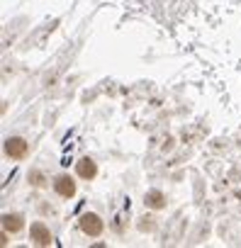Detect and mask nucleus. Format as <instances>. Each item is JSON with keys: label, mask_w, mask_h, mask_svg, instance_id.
<instances>
[{"label": "nucleus", "mask_w": 241, "mask_h": 248, "mask_svg": "<svg viewBox=\"0 0 241 248\" xmlns=\"http://www.w3.org/2000/svg\"><path fill=\"white\" fill-rule=\"evenodd\" d=\"M78 226H80V231L85 233V236H100L102 233V229H105V224H102V219L97 217V214H93V212H85V214H80V219H78Z\"/></svg>", "instance_id": "obj_1"}, {"label": "nucleus", "mask_w": 241, "mask_h": 248, "mask_svg": "<svg viewBox=\"0 0 241 248\" xmlns=\"http://www.w3.org/2000/svg\"><path fill=\"white\" fill-rule=\"evenodd\" d=\"M3 149H5V156H10L13 161H22L27 156V151H30V144L22 137H10V139H5Z\"/></svg>", "instance_id": "obj_2"}, {"label": "nucleus", "mask_w": 241, "mask_h": 248, "mask_svg": "<svg viewBox=\"0 0 241 248\" xmlns=\"http://www.w3.org/2000/svg\"><path fill=\"white\" fill-rule=\"evenodd\" d=\"M54 192L59 195V197H66V200H71L73 195H76V183H73V178L71 175H56L54 178Z\"/></svg>", "instance_id": "obj_3"}, {"label": "nucleus", "mask_w": 241, "mask_h": 248, "mask_svg": "<svg viewBox=\"0 0 241 248\" xmlns=\"http://www.w3.org/2000/svg\"><path fill=\"white\" fill-rule=\"evenodd\" d=\"M30 236H32L34 246H49L51 243V231H49V226L44 221H34L30 226Z\"/></svg>", "instance_id": "obj_4"}, {"label": "nucleus", "mask_w": 241, "mask_h": 248, "mask_svg": "<svg viewBox=\"0 0 241 248\" xmlns=\"http://www.w3.org/2000/svg\"><path fill=\"white\" fill-rule=\"evenodd\" d=\"M25 229V217L22 214H3V231H10V233H17Z\"/></svg>", "instance_id": "obj_5"}, {"label": "nucleus", "mask_w": 241, "mask_h": 248, "mask_svg": "<svg viewBox=\"0 0 241 248\" xmlns=\"http://www.w3.org/2000/svg\"><path fill=\"white\" fill-rule=\"evenodd\" d=\"M76 173L83 178V180H93L97 175V166L93 163V158H80L76 163Z\"/></svg>", "instance_id": "obj_6"}, {"label": "nucleus", "mask_w": 241, "mask_h": 248, "mask_svg": "<svg viewBox=\"0 0 241 248\" xmlns=\"http://www.w3.org/2000/svg\"><path fill=\"white\" fill-rule=\"evenodd\" d=\"M144 204H146L149 209H156V212H159V209H166L168 202H166V195H163L161 190H151V192L144 195Z\"/></svg>", "instance_id": "obj_7"}]
</instances>
